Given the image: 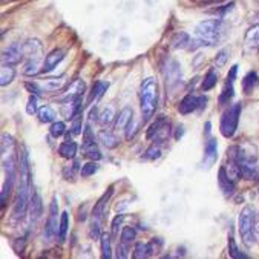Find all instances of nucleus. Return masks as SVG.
I'll list each match as a JSON object with an SVG mask.
<instances>
[{"label": "nucleus", "mask_w": 259, "mask_h": 259, "mask_svg": "<svg viewBox=\"0 0 259 259\" xmlns=\"http://www.w3.org/2000/svg\"><path fill=\"white\" fill-rule=\"evenodd\" d=\"M224 34V25L218 19L204 20L195 26V38H190L189 48L190 51L202 46H213L218 45Z\"/></svg>", "instance_id": "nucleus-1"}, {"label": "nucleus", "mask_w": 259, "mask_h": 259, "mask_svg": "<svg viewBox=\"0 0 259 259\" xmlns=\"http://www.w3.org/2000/svg\"><path fill=\"white\" fill-rule=\"evenodd\" d=\"M158 103V83L155 78L147 77L143 80L140 86V109L143 123H147L157 109Z\"/></svg>", "instance_id": "nucleus-2"}, {"label": "nucleus", "mask_w": 259, "mask_h": 259, "mask_svg": "<svg viewBox=\"0 0 259 259\" xmlns=\"http://www.w3.org/2000/svg\"><path fill=\"white\" fill-rule=\"evenodd\" d=\"M254 229H256V213L253 210V207L245 205L238 218V230H239L242 244L247 248H251L256 242Z\"/></svg>", "instance_id": "nucleus-3"}, {"label": "nucleus", "mask_w": 259, "mask_h": 259, "mask_svg": "<svg viewBox=\"0 0 259 259\" xmlns=\"http://www.w3.org/2000/svg\"><path fill=\"white\" fill-rule=\"evenodd\" d=\"M23 51L25 56L28 57V62L25 65V75H37L43 69L41 63V43L37 38H29L26 43H23Z\"/></svg>", "instance_id": "nucleus-4"}, {"label": "nucleus", "mask_w": 259, "mask_h": 259, "mask_svg": "<svg viewBox=\"0 0 259 259\" xmlns=\"http://www.w3.org/2000/svg\"><path fill=\"white\" fill-rule=\"evenodd\" d=\"M31 196H32L31 181H19L17 195H16L14 205H13V218L14 220H22L26 215V210L29 209Z\"/></svg>", "instance_id": "nucleus-5"}, {"label": "nucleus", "mask_w": 259, "mask_h": 259, "mask_svg": "<svg viewBox=\"0 0 259 259\" xmlns=\"http://www.w3.org/2000/svg\"><path fill=\"white\" fill-rule=\"evenodd\" d=\"M241 111L242 106L241 103H236V105L230 106L221 117V123H220V131L223 134V137L226 138H232L238 129V123H239V117H241Z\"/></svg>", "instance_id": "nucleus-6"}, {"label": "nucleus", "mask_w": 259, "mask_h": 259, "mask_svg": "<svg viewBox=\"0 0 259 259\" xmlns=\"http://www.w3.org/2000/svg\"><path fill=\"white\" fill-rule=\"evenodd\" d=\"M169 135H170V123L166 120L164 115H160L147 131V138L155 140V144L164 143L169 138Z\"/></svg>", "instance_id": "nucleus-7"}, {"label": "nucleus", "mask_w": 259, "mask_h": 259, "mask_svg": "<svg viewBox=\"0 0 259 259\" xmlns=\"http://www.w3.org/2000/svg\"><path fill=\"white\" fill-rule=\"evenodd\" d=\"M57 218H59V204H57V198L54 196L53 201H51V205H49V217L46 221V227H45L46 241H53L56 238V235L59 233L60 223H57L59 221Z\"/></svg>", "instance_id": "nucleus-8"}, {"label": "nucleus", "mask_w": 259, "mask_h": 259, "mask_svg": "<svg viewBox=\"0 0 259 259\" xmlns=\"http://www.w3.org/2000/svg\"><path fill=\"white\" fill-rule=\"evenodd\" d=\"M205 103H207V98L205 97H196L193 94H187L178 105V112L183 114V115H187V114H192L198 109H202L205 108Z\"/></svg>", "instance_id": "nucleus-9"}, {"label": "nucleus", "mask_w": 259, "mask_h": 259, "mask_svg": "<svg viewBox=\"0 0 259 259\" xmlns=\"http://www.w3.org/2000/svg\"><path fill=\"white\" fill-rule=\"evenodd\" d=\"M218 158V141L213 137H207L204 144V158L201 163L202 169H210Z\"/></svg>", "instance_id": "nucleus-10"}, {"label": "nucleus", "mask_w": 259, "mask_h": 259, "mask_svg": "<svg viewBox=\"0 0 259 259\" xmlns=\"http://www.w3.org/2000/svg\"><path fill=\"white\" fill-rule=\"evenodd\" d=\"M23 57H25L23 45H20V43H13L11 46H8V48L4 51V53H2V65L14 66V65H17V63H20Z\"/></svg>", "instance_id": "nucleus-11"}, {"label": "nucleus", "mask_w": 259, "mask_h": 259, "mask_svg": "<svg viewBox=\"0 0 259 259\" xmlns=\"http://www.w3.org/2000/svg\"><path fill=\"white\" fill-rule=\"evenodd\" d=\"M60 112L66 120H74L78 114H81V97L75 98H63Z\"/></svg>", "instance_id": "nucleus-12"}, {"label": "nucleus", "mask_w": 259, "mask_h": 259, "mask_svg": "<svg viewBox=\"0 0 259 259\" xmlns=\"http://www.w3.org/2000/svg\"><path fill=\"white\" fill-rule=\"evenodd\" d=\"M244 48L250 54H254L259 49V23H256L247 29L245 37H244Z\"/></svg>", "instance_id": "nucleus-13"}, {"label": "nucleus", "mask_w": 259, "mask_h": 259, "mask_svg": "<svg viewBox=\"0 0 259 259\" xmlns=\"http://www.w3.org/2000/svg\"><path fill=\"white\" fill-rule=\"evenodd\" d=\"M66 56V51L65 49H54V51H51V53L45 57L43 60V72H51L53 69L57 68V65H60L63 62Z\"/></svg>", "instance_id": "nucleus-14"}, {"label": "nucleus", "mask_w": 259, "mask_h": 259, "mask_svg": "<svg viewBox=\"0 0 259 259\" xmlns=\"http://www.w3.org/2000/svg\"><path fill=\"white\" fill-rule=\"evenodd\" d=\"M112 193H114V187H109L108 192H106V193H103V196L97 201V204H95V207H94V210H92V220H94V221H98V223L103 221V217H105V213H106V205H108V202H109Z\"/></svg>", "instance_id": "nucleus-15"}, {"label": "nucleus", "mask_w": 259, "mask_h": 259, "mask_svg": "<svg viewBox=\"0 0 259 259\" xmlns=\"http://www.w3.org/2000/svg\"><path fill=\"white\" fill-rule=\"evenodd\" d=\"M180 63L177 60H169L166 66V83L169 88H175L181 80V69Z\"/></svg>", "instance_id": "nucleus-16"}, {"label": "nucleus", "mask_w": 259, "mask_h": 259, "mask_svg": "<svg viewBox=\"0 0 259 259\" xmlns=\"http://www.w3.org/2000/svg\"><path fill=\"white\" fill-rule=\"evenodd\" d=\"M218 184H220V189L224 193V196H230L235 192V181L229 177L226 166L220 167V172H218Z\"/></svg>", "instance_id": "nucleus-17"}, {"label": "nucleus", "mask_w": 259, "mask_h": 259, "mask_svg": "<svg viewBox=\"0 0 259 259\" xmlns=\"http://www.w3.org/2000/svg\"><path fill=\"white\" fill-rule=\"evenodd\" d=\"M29 209H31V221L37 223L43 213V204H41V198L37 192L32 193L31 196V202H29Z\"/></svg>", "instance_id": "nucleus-18"}, {"label": "nucleus", "mask_w": 259, "mask_h": 259, "mask_svg": "<svg viewBox=\"0 0 259 259\" xmlns=\"http://www.w3.org/2000/svg\"><path fill=\"white\" fill-rule=\"evenodd\" d=\"M98 141L105 146L106 149H115L117 146H118V138H117V135L114 134V132H111V131H100L98 132Z\"/></svg>", "instance_id": "nucleus-19"}, {"label": "nucleus", "mask_w": 259, "mask_h": 259, "mask_svg": "<svg viewBox=\"0 0 259 259\" xmlns=\"http://www.w3.org/2000/svg\"><path fill=\"white\" fill-rule=\"evenodd\" d=\"M132 118H134V111H132V108H131V106L123 108V109L120 111L117 120H115V129H117V131L126 129V126L129 124V121H131Z\"/></svg>", "instance_id": "nucleus-20"}, {"label": "nucleus", "mask_w": 259, "mask_h": 259, "mask_svg": "<svg viewBox=\"0 0 259 259\" xmlns=\"http://www.w3.org/2000/svg\"><path fill=\"white\" fill-rule=\"evenodd\" d=\"M108 83H103V81H97L94 86H92V91H91V94H89V98H88V103L89 105H95V103L105 95V92H106V89H108Z\"/></svg>", "instance_id": "nucleus-21"}, {"label": "nucleus", "mask_w": 259, "mask_h": 259, "mask_svg": "<svg viewBox=\"0 0 259 259\" xmlns=\"http://www.w3.org/2000/svg\"><path fill=\"white\" fill-rule=\"evenodd\" d=\"M84 89H86L84 81H83V80H80V78H77V80H74V81L69 84V88L66 89V94H65V97H63V98H75V97H81V95H83V92H84Z\"/></svg>", "instance_id": "nucleus-22"}, {"label": "nucleus", "mask_w": 259, "mask_h": 259, "mask_svg": "<svg viewBox=\"0 0 259 259\" xmlns=\"http://www.w3.org/2000/svg\"><path fill=\"white\" fill-rule=\"evenodd\" d=\"M153 245H155V241L146 244V242H138L135 245V250H134V257L135 259H144L150 254H153Z\"/></svg>", "instance_id": "nucleus-23"}, {"label": "nucleus", "mask_w": 259, "mask_h": 259, "mask_svg": "<svg viewBox=\"0 0 259 259\" xmlns=\"http://www.w3.org/2000/svg\"><path fill=\"white\" fill-rule=\"evenodd\" d=\"M59 153H60V157H63L66 160H74L75 153H77V144L74 141H71V140H66L65 143L60 144Z\"/></svg>", "instance_id": "nucleus-24"}, {"label": "nucleus", "mask_w": 259, "mask_h": 259, "mask_svg": "<svg viewBox=\"0 0 259 259\" xmlns=\"http://www.w3.org/2000/svg\"><path fill=\"white\" fill-rule=\"evenodd\" d=\"M83 153L84 157L92 160V161H98L101 160V152L97 146L95 141H91V143H83Z\"/></svg>", "instance_id": "nucleus-25"}, {"label": "nucleus", "mask_w": 259, "mask_h": 259, "mask_svg": "<svg viewBox=\"0 0 259 259\" xmlns=\"http://www.w3.org/2000/svg\"><path fill=\"white\" fill-rule=\"evenodd\" d=\"M190 43V37L187 32H177L172 38H170V48L172 49H183V48H189Z\"/></svg>", "instance_id": "nucleus-26"}, {"label": "nucleus", "mask_w": 259, "mask_h": 259, "mask_svg": "<svg viewBox=\"0 0 259 259\" xmlns=\"http://www.w3.org/2000/svg\"><path fill=\"white\" fill-rule=\"evenodd\" d=\"M257 83H259V77H257V74L254 72V71H250L244 78H242V91H244V94H251L253 92V89L257 86Z\"/></svg>", "instance_id": "nucleus-27"}, {"label": "nucleus", "mask_w": 259, "mask_h": 259, "mask_svg": "<svg viewBox=\"0 0 259 259\" xmlns=\"http://www.w3.org/2000/svg\"><path fill=\"white\" fill-rule=\"evenodd\" d=\"M233 80H226V84H224V88H223V92H221V95H220V105L221 106H226V105H229L230 103V100L233 98V95H235V89H233Z\"/></svg>", "instance_id": "nucleus-28"}, {"label": "nucleus", "mask_w": 259, "mask_h": 259, "mask_svg": "<svg viewBox=\"0 0 259 259\" xmlns=\"http://www.w3.org/2000/svg\"><path fill=\"white\" fill-rule=\"evenodd\" d=\"M63 84H65L63 77H59V78L53 77V78H46V80L40 84V88H41V91H46V92H56V91H59Z\"/></svg>", "instance_id": "nucleus-29"}, {"label": "nucleus", "mask_w": 259, "mask_h": 259, "mask_svg": "<svg viewBox=\"0 0 259 259\" xmlns=\"http://www.w3.org/2000/svg\"><path fill=\"white\" fill-rule=\"evenodd\" d=\"M111 235L105 233L100 236V248H101V257L111 259L112 257V247H111Z\"/></svg>", "instance_id": "nucleus-30"}, {"label": "nucleus", "mask_w": 259, "mask_h": 259, "mask_svg": "<svg viewBox=\"0 0 259 259\" xmlns=\"http://www.w3.org/2000/svg\"><path fill=\"white\" fill-rule=\"evenodd\" d=\"M16 77V69L10 65H2V69H0V84L7 86L10 84Z\"/></svg>", "instance_id": "nucleus-31"}, {"label": "nucleus", "mask_w": 259, "mask_h": 259, "mask_svg": "<svg viewBox=\"0 0 259 259\" xmlns=\"http://www.w3.org/2000/svg\"><path fill=\"white\" fill-rule=\"evenodd\" d=\"M217 83H218V75H217V72L213 69H210L209 72L205 74V77H204V80L201 83V91H204V92L210 91V89H213L217 86Z\"/></svg>", "instance_id": "nucleus-32"}, {"label": "nucleus", "mask_w": 259, "mask_h": 259, "mask_svg": "<svg viewBox=\"0 0 259 259\" xmlns=\"http://www.w3.org/2000/svg\"><path fill=\"white\" fill-rule=\"evenodd\" d=\"M37 114H38V120L41 123H54L56 121V112L49 106H41Z\"/></svg>", "instance_id": "nucleus-33"}, {"label": "nucleus", "mask_w": 259, "mask_h": 259, "mask_svg": "<svg viewBox=\"0 0 259 259\" xmlns=\"http://www.w3.org/2000/svg\"><path fill=\"white\" fill-rule=\"evenodd\" d=\"M68 229H69V213L63 212L60 217V226H59V239L65 241L66 235H68Z\"/></svg>", "instance_id": "nucleus-34"}, {"label": "nucleus", "mask_w": 259, "mask_h": 259, "mask_svg": "<svg viewBox=\"0 0 259 259\" xmlns=\"http://www.w3.org/2000/svg\"><path fill=\"white\" fill-rule=\"evenodd\" d=\"M114 117H115L114 108H112V106H108L105 111H103V112L98 115V121L101 123V126H109V124L112 123Z\"/></svg>", "instance_id": "nucleus-35"}, {"label": "nucleus", "mask_w": 259, "mask_h": 259, "mask_svg": "<svg viewBox=\"0 0 259 259\" xmlns=\"http://www.w3.org/2000/svg\"><path fill=\"white\" fill-rule=\"evenodd\" d=\"M227 244H229V254H230L233 259H244V257H245V254H242V253L239 251V248H238V245H236V242H235V238H233L232 232L229 233V241H227Z\"/></svg>", "instance_id": "nucleus-36"}, {"label": "nucleus", "mask_w": 259, "mask_h": 259, "mask_svg": "<svg viewBox=\"0 0 259 259\" xmlns=\"http://www.w3.org/2000/svg\"><path fill=\"white\" fill-rule=\"evenodd\" d=\"M14 138L8 134H4L2 135V155H7V153H11L14 152Z\"/></svg>", "instance_id": "nucleus-37"}, {"label": "nucleus", "mask_w": 259, "mask_h": 259, "mask_svg": "<svg viewBox=\"0 0 259 259\" xmlns=\"http://www.w3.org/2000/svg\"><path fill=\"white\" fill-rule=\"evenodd\" d=\"M135 236H137V230L134 229V227H124L123 230H121V242H124V244H131V242H134L135 241Z\"/></svg>", "instance_id": "nucleus-38"}, {"label": "nucleus", "mask_w": 259, "mask_h": 259, "mask_svg": "<svg viewBox=\"0 0 259 259\" xmlns=\"http://www.w3.org/2000/svg\"><path fill=\"white\" fill-rule=\"evenodd\" d=\"M65 131H66V126H65L63 121H54L53 124H51V127H49V134L53 135L54 138L62 137L65 134Z\"/></svg>", "instance_id": "nucleus-39"}, {"label": "nucleus", "mask_w": 259, "mask_h": 259, "mask_svg": "<svg viewBox=\"0 0 259 259\" xmlns=\"http://www.w3.org/2000/svg\"><path fill=\"white\" fill-rule=\"evenodd\" d=\"M161 157V149L158 144H152L147 150H146V155L144 158L146 160H158Z\"/></svg>", "instance_id": "nucleus-40"}, {"label": "nucleus", "mask_w": 259, "mask_h": 259, "mask_svg": "<svg viewBox=\"0 0 259 259\" xmlns=\"http://www.w3.org/2000/svg\"><path fill=\"white\" fill-rule=\"evenodd\" d=\"M97 170H98V164H97L95 161H91V163H86L84 166H81V169H80V175H81L83 178H88V177L94 175Z\"/></svg>", "instance_id": "nucleus-41"}, {"label": "nucleus", "mask_w": 259, "mask_h": 259, "mask_svg": "<svg viewBox=\"0 0 259 259\" xmlns=\"http://www.w3.org/2000/svg\"><path fill=\"white\" fill-rule=\"evenodd\" d=\"M35 112H38V106H37V95L31 94L26 103V114L28 115H34Z\"/></svg>", "instance_id": "nucleus-42"}, {"label": "nucleus", "mask_w": 259, "mask_h": 259, "mask_svg": "<svg viewBox=\"0 0 259 259\" xmlns=\"http://www.w3.org/2000/svg\"><path fill=\"white\" fill-rule=\"evenodd\" d=\"M227 59H229V49H221L218 56L215 57V65L218 68H223L227 63Z\"/></svg>", "instance_id": "nucleus-43"}, {"label": "nucleus", "mask_w": 259, "mask_h": 259, "mask_svg": "<svg viewBox=\"0 0 259 259\" xmlns=\"http://www.w3.org/2000/svg\"><path fill=\"white\" fill-rule=\"evenodd\" d=\"M137 132H138V123L135 121V118H132V120L129 121V124L126 126V138L131 141V140L135 137Z\"/></svg>", "instance_id": "nucleus-44"}, {"label": "nucleus", "mask_w": 259, "mask_h": 259, "mask_svg": "<svg viewBox=\"0 0 259 259\" xmlns=\"http://www.w3.org/2000/svg\"><path fill=\"white\" fill-rule=\"evenodd\" d=\"M77 169H78V161H77V160L74 161L72 166H66V167L63 169V177H65V180H68V181H69V180H74Z\"/></svg>", "instance_id": "nucleus-45"}, {"label": "nucleus", "mask_w": 259, "mask_h": 259, "mask_svg": "<svg viewBox=\"0 0 259 259\" xmlns=\"http://www.w3.org/2000/svg\"><path fill=\"white\" fill-rule=\"evenodd\" d=\"M123 220H124V215H117L115 218H114V221H112V232H111V236L112 238H117V235H118V229H120V226H121V223H123Z\"/></svg>", "instance_id": "nucleus-46"}, {"label": "nucleus", "mask_w": 259, "mask_h": 259, "mask_svg": "<svg viewBox=\"0 0 259 259\" xmlns=\"http://www.w3.org/2000/svg\"><path fill=\"white\" fill-rule=\"evenodd\" d=\"M81 126H83V124H81V114H78V115L72 120V127H71V129H72V131H71L72 135H80L81 131H83Z\"/></svg>", "instance_id": "nucleus-47"}, {"label": "nucleus", "mask_w": 259, "mask_h": 259, "mask_svg": "<svg viewBox=\"0 0 259 259\" xmlns=\"http://www.w3.org/2000/svg\"><path fill=\"white\" fill-rule=\"evenodd\" d=\"M127 250H129V244H124L120 241V244L117 247V257H120V259L127 257Z\"/></svg>", "instance_id": "nucleus-48"}, {"label": "nucleus", "mask_w": 259, "mask_h": 259, "mask_svg": "<svg viewBox=\"0 0 259 259\" xmlns=\"http://www.w3.org/2000/svg\"><path fill=\"white\" fill-rule=\"evenodd\" d=\"M25 88H26L31 94H35V95L40 94V89H41L37 83H25Z\"/></svg>", "instance_id": "nucleus-49"}, {"label": "nucleus", "mask_w": 259, "mask_h": 259, "mask_svg": "<svg viewBox=\"0 0 259 259\" xmlns=\"http://www.w3.org/2000/svg\"><path fill=\"white\" fill-rule=\"evenodd\" d=\"M97 108L94 106V109H91V112H89V120L92 121V120H97Z\"/></svg>", "instance_id": "nucleus-50"}]
</instances>
